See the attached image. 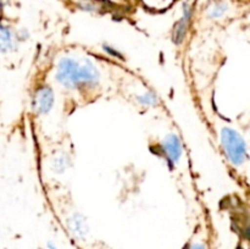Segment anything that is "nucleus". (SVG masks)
<instances>
[{"label":"nucleus","instance_id":"obj_4","mask_svg":"<svg viewBox=\"0 0 250 249\" xmlns=\"http://www.w3.org/2000/svg\"><path fill=\"white\" fill-rule=\"evenodd\" d=\"M54 92L48 85H43L37 89L36 94L33 97V109L37 114L46 115L54 106Z\"/></svg>","mask_w":250,"mask_h":249},{"label":"nucleus","instance_id":"obj_1","mask_svg":"<svg viewBox=\"0 0 250 249\" xmlns=\"http://www.w3.org/2000/svg\"><path fill=\"white\" fill-rule=\"evenodd\" d=\"M100 77L99 68L88 59L78 60L71 56H63L56 66V81L67 89L95 85L99 83Z\"/></svg>","mask_w":250,"mask_h":249},{"label":"nucleus","instance_id":"obj_11","mask_svg":"<svg viewBox=\"0 0 250 249\" xmlns=\"http://www.w3.org/2000/svg\"><path fill=\"white\" fill-rule=\"evenodd\" d=\"M188 249H207V247L203 243H194L190 247H188Z\"/></svg>","mask_w":250,"mask_h":249},{"label":"nucleus","instance_id":"obj_12","mask_svg":"<svg viewBox=\"0 0 250 249\" xmlns=\"http://www.w3.org/2000/svg\"><path fill=\"white\" fill-rule=\"evenodd\" d=\"M49 249H55V248H54V246H53V244H51V243H49Z\"/></svg>","mask_w":250,"mask_h":249},{"label":"nucleus","instance_id":"obj_7","mask_svg":"<svg viewBox=\"0 0 250 249\" xmlns=\"http://www.w3.org/2000/svg\"><path fill=\"white\" fill-rule=\"evenodd\" d=\"M71 159L67 154H60V155L55 156L51 161V170L56 173H62L70 167Z\"/></svg>","mask_w":250,"mask_h":249},{"label":"nucleus","instance_id":"obj_8","mask_svg":"<svg viewBox=\"0 0 250 249\" xmlns=\"http://www.w3.org/2000/svg\"><path fill=\"white\" fill-rule=\"evenodd\" d=\"M14 49V37L6 27L0 26V50L10 51Z\"/></svg>","mask_w":250,"mask_h":249},{"label":"nucleus","instance_id":"obj_3","mask_svg":"<svg viewBox=\"0 0 250 249\" xmlns=\"http://www.w3.org/2000/svg\"><path fill=\"white\" fill-rule=\"evenodd\" d=\"M161 151L171 167L180 161L182 156V143L177 134L170 133L164 138L161 143Z\"/></svg>","mask_w":250,"mask_h":249},{"label":"nucleus","instance_id":"obj_5","mask_svg":"<svg viewBox=\"0 0 250 249\" xmlns=\"http://www.w3.org/2000/svg\"><path fill=\"white\" fill-rule=\"evenodd\" d=\"M190 19H192V5H190L189 2H186L185 6H183L182 16L178 20L177 23L175 24L172 32V41L173 43L177 44V45H180V44L185 41L186 36H187Z\"/></svg>","mask_w":250,"mask_h":249},{"label":"nucleus","instance_id":"obj_2","mask_svg":"<svg viewBox=\"0 0 250 249\" xmlns=\"http://www.w3.org/2000/svg\"><path fill=\"white\" fill-rule=\"evenodd\" d=\"M221 145L226 153L227 158L233 165L239 166L247 158L246 142L241 134L234 129L225 127L221 131Z\"/></svg>","mask_w":250,"mask_h":249},{"label":"nucleus","instance_id":"obj_6","mask_svg":"<svg viewBox=\"0 0 250 249\" xmlns=\"http://www.w3.org/2000/svg\"><path fill=\"white\" fill-rule=\"evenodd\" d=\"M67 226L70 232L75 238L83 239L88 234V225L84 217L80 214H75L68 219Z\"/></svg>","mask_w":250,"mask_h":249},{"label":"nucleus","instance_id":"obj_9","mask_svg":"<svg viewBox=\"0 0 250 249\" xmlns=\"http://www.w3.org/2000/svg\"><path fill=\"white\" fill-rule=\"evenodd\" d=\"M227 10H229V4L226 1H222V0L215 1L208 7V16L210 19H220L226 14Z\"/></svg>","mask_w":250,"mask_h":249},{"label":"nucleus","instance_id":"obj_10","mask_svg":"<svg viewBox=\"0 0 250 249\" xmlns=\"http://www.w3.org/2000/svg\"><path fill=\"white\" fill-rule=\"evenodd\" d=\"M137 100L141 105H146V106H153L158 103V98H156L155 93L153 92H146L143 94L138 95Z\"/></svg>","mask_w":250,"mask_h":249}]
</instances>
